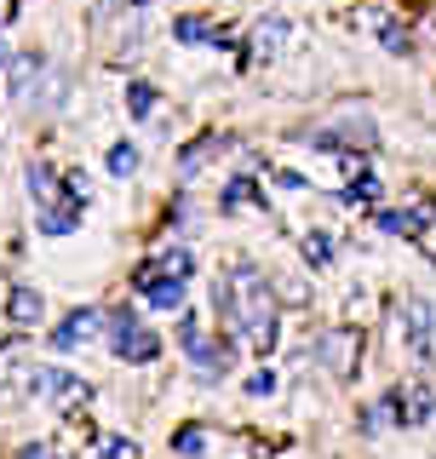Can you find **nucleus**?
<instances>
[{
	"instance_id": "nucleus-14",
	"label": "nucleus",
	"mask_w": 436,
	"mask_h": 459,
	"mask_svg": "<svg viewBox=\"0 0 436 459\" xmlns=\"http://www.w3.org/2000/svg\"><path fill=\"white\" fill-rule=\"evenodd\" d=\"M172 454L179 459H213V430L207 425H179L172 430Z\"/></svg>"
},
{
	"instance_id": "nucleus-7",
	"label": "nucleus",
	"mask_w": 436,
	"mask_h": 459,
	"mask_svg": "<svg viewBox=\"0 0 436 459\" xmlns=\"http://www.w3.org/2000/svg\"><path fill=\"white\" fill-rule=\"evenodd\" d=\"M322 368L333 373V379H351V373L362 368V333L356 327H333V333H322Z\"/></svg>"
},
{
	"instance_id": "nucleus-23",
	"label": "nucleus",
	"mask_w": 436,
	"mask_h": 459,
	"mask_svg": "<svg viewBox=\"0 0 436 459\" xmlns=\"http://www.w3.org/2000/svg\"><path fill=\"white\" fill-rule=\"evenodd\" d=\"M270 391H275V373H270V368H258L253 379H247V396H270Z\"/></svg>"
},
{
	"instance_id": "nucleus-1",
	"label": "nucleus",
	"mask_w": 436,
	"mask_h": 459,
	"mask_svg": "<svg viewBox=\"0 0 436 459\" xmlns=\"http://www.w3.org/2000/svg\"><path fill=\"white\" fill-rule=\"evenodd\" d=\"M218 305H224L230 327L241 333V344L253 356H270L275 351V333H282V316H275V293L270 281L258 276L253 264H230L224 281H218Z\"/></svg>"
},
{
	"instance_id": "nucleus-16",
	"label": "nucleus",
	"mask_w": 436,
	"mask_h": 459,
	"mask_svg": "<svg viewBox=\"0 0 436 459\" xmlns=\"http://www.w3.org/2000/svg\"><path fill=\"white\" fill-rule=\"evenodd\" d=\"M179 40H196V47H230V35L213 29L207 18H179Z\"/></svg>"
},
{
	"instance_id": "nucleus-10",
	"label": "nucleus",
	"mask_w": 436,
	"mask_h": 459,
	"mask_svg": "<svg viewBox=\"0 0 436 459\" xmlns=\"http://www.w3.org/2000/svg\"><path fill=\"white\" fill-rule=\"evenodd\" d=\"M379 224L390 230V236L425 241V236H431V224H436V201H425V195H419L414 207H390V212H379Z\"/></svg>"
},
{
	"instance_id": "nucleus-25",
	"label": "nucleus",
	"mask_w": 436,
	"mask_h": 459,
	"mask_svg": "<svg viewBox=\"0 0 436 459\" xmlns=\"http://www.w3.org/2000/svg\"><path fill=\"white\" fill-rule=\"evenodd\" d=\"M12 18H18V0H0V29H6Z\"/></svg>"
},
{
	"instance_id": "nucleus-5",
	"label": "nucleus",
	"mask_w": 436,
	"mask_h": 459,
	"mask_svg": "<svg viewBox=\"0 0 436 459\" xmlns=\"http://www.w3.org/2000/svg\"><path fill=\"white\" fill-rule=\"evenodd\" d=\"M23 396H52L57 408H75V402L92 396V385L75 379V373H64V368H29L23 373Z\"/></svg>"
},
{
	"instance_id": "nucleus-13",
	"label": "nucleus",
	"mask_w": 436,
	"mask_h": 459,
	"mask_svg": "<svg viewBox=\"0 0 436 459\" xmlns=\"http://www.w3.org/2000/svg\"><path fill=\"white\" fill-rule=\"evenodd\" d=\"M6 316H12V327H40V316H47V305H40V293H35V287H12V299H6Z\"/></svg>"
},
{
	"instance_id": "nucleus-20",
	"label": "nucleus",
	"mask_w": 436,
	"mask_h": 459,
	"mask_svg": "<svg viewBox=\"0 0 436 459\" xmlns=\"http://www.w3.org/2000/svg\"><path fill=\"white\" fill-rule=\"evenodd\" d=\"M327 258H333V236H322V230L304 236V264H327Z\"/></svg>"
},
{
	"instance_id": "nucleus-11",
	"label": "nucleus",
	"mask_w": 436,
	"mask_h": 459,
	"mask_svg": "<svg viewBox=\"0 0 436 459\" xmlns=\"http://www.w3.org/2000/svg\"><path fill=\"white\" fill-rule=\"evenodd\" d=\"M104 327H109V316L104 310H75V316H69V322L64 327H57V351H75V344H86V339H98V333H104Z\"/></svg>"
},
{
	"instance_id": "nucleus-21",
	"label": "nucleus",
	"mask_w": 436,
	"mask_h": 459,
	"mask_svg": "<svg viewBox=\"0 0 436 459\" xmlns=\"http://www.w3.org/2000/svg\"><path fill=\"white\" fill-rule=\"evenodd\" d=\"M104 459H138V442L121 437V430H109V437H104Z\"/></svg>"
},
{
	"instance_id": "nucleus-4",
	"label": "nucleus",
	"mask_w": 436,
	"mask_h": 459,
	"mask_svg": "<svg viewBox=\"0 0 436 459\" xmlns=\"http://www.w3.org/2000/svg\"><path fill=\"white\" fill-rule=\"evenodd\" d=\"M109 344H115L121 362H155V356H161V339H155L133 310H115L109 316Z\"/></svg>"
},
{
	"instance_id": "nucleus-19",
	"label": "nucleus",
	"mask_w": 436,
	"mask_h": 459,
	"mask_svg": "<svg viewBox=\"0 0 436 459\" xmlns=\"http://www.w3.org/2000/svg\"><path fill=\"white\" fill-rule=\"evenodd\" d=\"M344 201H351V207H373V201H379V178H373V172H362L351 190H344Z\"/></svg>"
},
{
	"instance_id": "nucleus-15",
	"label": "nucleus",
	"mask_w": 436,
	"mask_h": 459,
	"mask_svg": "<svg viewBox=\"0 0 436 459\" xmlns=\"http://www.w3.org/2000/svg\"><path fill=\"white\" fill-rule=\"evenodd\" d=\"M253 201H258V178H253V172H236V178L224 184V195H218V207L241 212V207H253Z\"/></svg>"
},
{
	"instance_id": "nucleus-8",
	"label": "nucleus",
	"mask_w": 436,
	"mask_h": 459,
	"mask_svg": "<svg viewBox=\"0 0 436 459\" xmlns=\"http://www.w3.org/2000/svg\"><path fill=\"white\" fill-rule=\"evenodd\" d=\"M431 413H436L431 385H397V391L385 396V420H397V425H419V420H431Z\"/></svg>"
},
{
	"instance_id": "nucleus-12",
	"label": "nucleus",
	"mask_w": 436,
	"mask_h": 459,
	"mask_svg": "<svg viewBox=\"0 0 436 459\" xmlns=\"http://www.w3.org/2000/svg\"><path fill=\"white\" fill-rule=\"evenodd\" d=\"M81 207H86V190H69L57 207L40 212V230H47V236H69V230L81 224Z\"/></svg>"
},
{
	"instance_id": "nucleus-18",
	"label": "nucleus",
	"mask_w": 436,
	"mask_h": 459,
	"mask_svg": "<svg viewBox=\"0 0 436 459\" xmlns=\"http://www.w3.org/2000/svg\"><path fill=\"white\" fill-rule=\"evenodd\" d=\"M109 172H115V178H133V172H138V150H133V143H109Z\"/></svg>"
},
{
	"instance_id": "nucleus-24",
	"label": "nucleus",
	"mask_w": 436,
	"mask_h": 459,
	"mask_svg": "<svg viewBox=\"0 0 436 459\" xmlns=\"http://www.w3.org/2000/svg\"><path fill=\"white\" fill-rule=\"evenodd\" d=\"M18 459H57V448H47V442H23Z\"/></svg>"
},
{
	"instance_id": "nucleus-6",
	"label": "nucleus",
	"mask_w": 436,
	"mask_h": 459,
	"mask_svg": "<svg viewBox=\"0 0 436 459\" xmlns=\"http://www.w3.org/2000/svg\"><path fill=\"white\" fill-rule=\"evenodd\" d=\"M179 339H184V351L196 356L201 373H224V368H230V344L201 333V316H184V322H179Z\"/></svg>"
},
{
	"instance_id": "nucleus-3",
	"label": "nucleus",
	"mask_w": 436,
	"mask_h": 459,
	"mask_svg": "<svg viewBox=\"0 0 436 459\" xmlns=\"http://www.w3.org/2000/svg\"><path fill=\"white\" fill-rule=\"evenodd\" d=\"M310 143H322V150H373L379 143V126H373V115L368 109H344V115H333L327 126H316Z\"/></svg>"
},
{
	"instance_id": "nucleus-22",
	"label": "nucleus",
	"mask_w": 436,
	"mask_h": 459,
	"mask_svg": "<svg viewBox=\"0 0 436 459\" xmlns=\"http://www.w3.org/2000/svg\"><path fill=\"white\" fill-rule=\"evenodd\" d=\"M126 104H133V115H150L155 109V92L144 81H133V86H126Z\"/></svg>"
},
{
	"instance_id": "nucleus-2",
	"label": "nucleus",
	"mask_w": 436,
	"mask_h": 459,
	"mask_svg": "<svg viewBox=\"0 0 436 459\" xmlns=\"http://www.w3.org/2000/svg\"><path fill=\"white\" fill-rule=\"evenodd\" d=\"M190 270H196L190 253L172 247V253H161V258H150V264H138L133 287L150 299L155 310H184V276H190Z\"/></svg>"
},
{
	"instance_id": "nucleus-17",
	"label": "nucleus",
	"mask_w": 436,
	"mask_h": 459,
	"mask_svg": "<svg viewBox=\"0 0 436 459\" xmlns=\"http://www.w3.org/2000/svg\"><path fill=\"white\" fill-rule=\"evenodd\" d=\"M282 40H287V23L282 18H265V23L253 29V52L258 57H275V52H282Z\"/></svg>"
},
{
	"instance_id": "nucleus-9",
	"label": "nucleus",
	"mask_w": 436,
	"mask_h": 459,
	"mask_svg": "<svg viewBox=\"0 0 436 459\" xmlns=\"http://www.w3.org/2000/svg\"><path fill=\"white\" fill-rule=\"evenodd\" d=\"M431 327H436V316H431L425 299H408L397 310V339L408 344V356H431Z\"/></svg>"
}]
</instances>
